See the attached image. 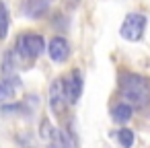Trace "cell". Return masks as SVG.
<instances>
[{
  "instance_id": "8992f818",
  "label": "cell",
  "mask_w": 150,
  "mask_h": 148,
  "mask_svg": "<svg viewBox=\"0 0 150 148\" xmlns=\"http://www.w3.org/2000/svg\"><path fill=\"white\" fill-rule=\"evenodd\" d=\"M47 52H50V58L54 62H66L68 56H70V43L64 37H52L50 45H47Z\"/></svg>"
},
{
  "instance_id": "9c48e42d",
  "label": "cell",
  "mask_w": 150,
  "mask_h": 148,
  "mask_svg": "<svg viewBox=\"0 0 150 148\" xmlns=\"http://www.w3.org/2000/svg\"><path fill=\"white\" fill-rule=\"evenodd\" d=\"M8 11H6V4L4 2H0V39H4L8 35Z\"/></svg>"
},
{
  "instance_id": "5b68a950",
  "label": "cell",
  "mask_w": 150,
  "mask_h": 148,
  "mask_svg": "<svg viewBox=\"0 0 150 148\" xmlns=\"http://www.w3.org/2000/svg\"><path fill=\"white\" fill-rule=\"evenodd\" d=\"M64 89H66V97H68V103L74 105L80 95H82V74L80 70H72L66 78H64Z\"/></svg>"
},
{
  "instance_id": "ba28073f",
  "label": "cell",
  "mask_w": 150,
  "mask_h": 148,
  "mask_svg": "<svg viewBox=\"0 0 150 148\" xmlns=\"http://www.w3.org/2000/svg\"><path fill=\"white\" fill-rule=\"evenodd\" d=\"M47 11V0H31V2L27 4V15L29 17H43Z\"/></svg>"
},
{
  "instance_id": "277c9868",
  "label": "cell",
  "mask_w": 150,
  "mask_h": 148,
  "mask_svg": "<svg viewBox=\"0 0 150 148\" xmlns=\"http://www.w3.org/2000/svg\"><path fill=\"white\" fill-rule=\"evenodd\" d=\"M66 105H68V97L64 89V78H56L50 86V107L56 115H64Z\"/></svg>"
},
{
  "instance_id": "6da1fadb",
  "label": "cell",
  "mask_w": 150,
  "mask_h": 148,
  "mask_svg": "<svg viewBox=\"0 0 150 148\" xmlns=\"http://www.w3.org/2000/svg\"><path fill=\"white\" fill-rule=\"evenodd\" d=\"M119 95L132 107H146L150 103V78L136 72H123L119 78Z\"/></svg>"
},
{
  "instance_id": "3957f363",
  "label": "cell",
  "mask_w": 150,
  "mask_h": 148,
  "mask_svg": "<svg viewBox=\"0 0 150 148\" xmlns=\"http://www.w3.org/2000/svg\"><path fill=\"white\" fill-rule=\"evenodd\" d=\"M144 29H146V17L142 13H129L119 27V35L125 41H140Z\"/></svg>"
},
{
  "instance_id": "7c38bea8",
  "label": "cell",
  "mask_w": 150,
  "mask_h": 148,
  "mask_svg": "<svg viewBox=\"0 0 150 148\" xmlns=\"http://www.w3.org/2000/svg\"><path fill=\"white\" fill-rule=\"evenodd\" d=\"M62 2H64L66 8H76V6L80 4V0H62Z\"/></svg>"
},
{
  "instance_id": "52a82bcc",
  "label": "cell",
  "mask_w": 150,
  "mask_h": 148,
  "mask_svg": "<svg viewBox=\"0 0 150 148\" xmlns=\"http://www.w3.org/2000/svg\"><path fill=\"white\" fill-rule=\"evenodd\" d=\"M111 113H113V119H115L117 123H127V121L132 119V115H134V107L127 105V103H119V105L113 107Z\"/></svg>"
},
{
  "instance_id": "7a4b0ae2",
  "label": "cell",
  "mask_w": 150,
  "mask_h": 148,
  "mask_svg": "<svg viewBox=\"0 0 150 148\" xmlns=\"http://www.w3.org/2000/svg\"><path fill=\"white\" fill-rule=\"evenodd\" d=\"M43 52H45V41H43V37L37 35V33H29V31H27V33H21V35L17 37L15 52H13V56L8 54L6 58H8V62H11L13 66L21 64L23 68H29V64H33Z\"/></svg>"
},
{
  "instance_id": "30bf717a",
  "label": "cell",
  "mask_w": 150,
  "mask_h": 148,
  "mask_svg": "<svg viewBox=\"0 0 150 148\" xmlns=\"http://www.w3.org/2000/svg\"><path fill=\"white\" fill-rule=\"evenodd\" d=\"M15 89H19V86H15V80H0V103H4V101H8L13 95H15Z\"/></svg>"
},
{
  "instance_id": "8fae6325",
  "label": "cell",
  "mask_w": 150,
  "mask_h": 148,
  "mask_svg": "<svg viewBox=\"0 0 150 148\" xmlns=\"http://www.w3.org/2000/svg\"><path fill=\"white\" fill-rule=\"evenodd\" d=\"M117 140H119V144L123 148H132V144H134V132L127 130V127H123V130L117 132Z\"/></svg>"
}]
</instances>
